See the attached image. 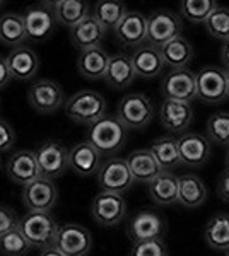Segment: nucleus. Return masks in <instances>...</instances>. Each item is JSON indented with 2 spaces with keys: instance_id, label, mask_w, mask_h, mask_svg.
Listing matches in <instances>:
<instances>
[{
  "instance_id": "nucleus-47",
  "label": "nucleus",
  "mask_w": 229,
  "mask_h": 256,
  "mask_svg": "<svg viewBox=\"0 0 229 256\" xmlns=\"http://www.w3.org/2000/svg\"><path fill=\"white\" fill-rule=\"evenodd\" d=\"M226 74H227V88H229V70H226Z\"/></svg>"
},
{
  "instance_id": "nucleus-38",
  "label": "nucleus",
  "mask_w": 229,
  "mask_h": 256,
  "mask_svg": "<svg viewBox=\"0 0 229 256\" xmlns=\"http://www.w3.org/2000/svg\"><path fill=\"white\" fill-rule=\"evenodd\" d=\"M205 31L215 40H229V7L219 6L205 20Z\"/></svg>"
},
{
  "instance_id": "nucleus-39",
  "label": "nucleus",
  "mask_w": 229,
  "mask_h": 256,
  "mask_svg": "<svg viewBox=\"0 0 229 256\" xmlns=\"http://www.w3.org/2000/svg\"><path fill=\"white\" fill-rule=\"evenodd\" d=\"M128 256H169V253L162 239H149V241L132 242Z\"/></svg>"
},
{
  "instance_id": "nucleus-23",
  "label": "nucleus",
  "mask_w": 229,
  "mask_h": 256,
  "mask_svg": "<svg viewBox=\"0 0 229 256\" xmlns=\"http://www.w3.org/2000/svg\"><path fill=\"white\" fill-rule=\"evenodd\" d=\"M111 55L105 48H91L81 52L77 56V72L87 80H101L106 77Z\"/></svg>"
},
{
  "instance_id": "nucleus-41",
  "label": "nucleus",
  "mask_w": 229,
  "mask_h": 256,
  "mask_svg": "<svg viewBox=\"0 0 229 256\" xmlns=\"http://www.w3.org/2000/svg\"><path fill=\"white\" fill-rule=\"evenodd\" d=\"M16 130L12 128L9 122L0 118V154L2 152H7L14 147L16 144Z\"/></svg>"
},
{
  "instance_id": "nucleus-22",
  "label": "nucleus",
  "mask_w": 229,
  "mask_h": 256,
  "mask_svg": "<svg viewBox=\"0 0 229 256\" xmlns=\"http://www.w3.org/2000/svg\"><path fill=\"white\" fill-rule=\"evenodd\" d=\"M69 154H70V169H72L77 176L87 178V176L98 174L99 168H101V164H103V160H101L103 156L99 154L87 140L76 144V146L69 150Z\"/></svg>"
},
{
  "instance_id": "nucleus-37",
  "label": "nucleus",
  "mask_w": 229,
  "mask_h": 256,
  "mask_svg": "<svg viewBox=\"0 0 229 256\" xmlns=\"http://www.w3.org/2000/svg\"><path fill=\"white\" fill-rule=\"evenodd\" d=\"M31 244L18 229L0 236V256H28L31 253Z\"/></svg>"
},
{
  "instance_id": "nucleus-10",
  "label": "nucleus",
  "mask_w": 229,
  "mask_h": 256,
  "mask_svg": "<svg viewBox=\"0 0 229 256\" xmlns=\"http://www.w3.org/2000/svg\"><path fill=\"white\" fill-rule=\"evenodd\" d=\"M35 154L41 169V176L47 178V180L53 181L57 178L64 176L65 171L70 168L69 150L60 142H55V140L40 144Z\"/></svg>"
},
{
  "instance_id": "nucleus-4",
  "label": "nucleus",
  "mask_w": 229,
  "mask_h": 256,
  "mask_svg": "<svg viewBox=\"0 0 229 256\" xmlns=\"http://www.w3.org/2000/svg\"><path fill=\"white\" fill-rule=\"evenodd\" d=\"M60 229L58 222L52 214L45 212H28L19 220V230L28 239L31 248L45 250L55 244L57 232Z\"/></svg>"
},
{
  "instance_id": "nucleus-5",
  "label": "nucleus",
  "mask_w": 229,
  "mask_h": 256,
  "mask_svg": "<svg viewBox=\"0 0 229 256\" xmlns=\"http://www.w3.org/2000/svg\"><path fill=\"white\" fill-rule=\"evenodd\" d=\"M96 178H98V184L101 192L116 193V195L127 193L135 183L127 159L123 158H110L103 160Z\"/></svg>"
},
{
  "instance_id": "nucleus-36",
  "label": "nucleus",
  "mask_w": 229,
  "mask_h": 256,
  "mask_svg": "<svg viewBox=\"0 0 229 256\" xmlns=\"http://www.w3.org/2000/svg\"><path fill=\"white\" fill-rule=\"evenodd\" d=\"M207 138L215 146L229 147V113L217 111L207 120Z\"/></svg>"
},
{
  "instance_id": "nucleus-43",
  "label": "nucleus",
  "mask_w": 229,
  "mask_h": 256,
  "mask_svg": "<svg viewBox=\"0 0 229 256\" xmlns=\"http://www.w3.org/2000/svg\"><path fill=\"white\" fill-rule=\"evenodd\" d=\"M11 80H12V77L9 72V65H7V56L0 55V90L6 89Z\"/></svg>"
},
{
  "instance_id": "nucleus-49",
  "label": "nucleus",
  "mask_w": 229,
  "mask_h": 256,
  "mask_svg": "<svg viewBox=\"0 0 229 256\" xmlns=\"http://www.w3.org/2000/svg\"><path fill=\"white\" fill-rule=\"evenodd\" d=\"M226 256H229V251H226Z\"/></svg>"
},
{
  "instance_id": "nucleus-9",
  "label": "nucleus",
  "mask_w": 229,
  "mask_h": 256,
  "mask_svg": "<svg viewBox=\"0 0 229 256\" xmlns=\"http://www.w3.org/2000/svg\"><path fill=\"white\" fill-rule=\"evenodd\" d=\"M28 101L35 111L41 114H50L65 106L67 99H65L64 90L55 80L40 79L29 86Z\"/></svg>"
},
{
  "instance_id": "nucleus-1",
  "label": "nucleus",
  "mask_w": 229,
  "mask_h": 256,
  "mask_svg": "<svg viewBox=\"0 0 229 256\" xmlns=\"http://www.w3.org/2000/svg\"><path fill=\"white\" fill-rule=\"evenodd\" d=\"M128 130L116 116L106 114L91 126H87V142L93 146L103 158H115L125 147Z\"/></svg>"
},
{
  "instance_id": "nucleus-14",
  "label": "nucleus",
  "mask_w": 229,
  "mask_h": 256,
  "mask_svg": "<svg viewBox=\"0 0 229 256\" xmlns=\"http://www.w3.org/2000/svg\"><path fill=\"white\" fill-rule=\"evenodd\" d=\"M58 190L52 180L38 178L36 181L23 188V204L28 212L50 214L57 205Z\"/></svg>"
},
{
  "instance_id": "nucleus-28",
  "label": "nucleus",
  "mask_w": 229,
  "mask_h": 256,
  "mask_svg": "<svg viewBox=\"0 0 229 256\" xmlns=\"http://www.w3.org/2000/svg\"><path fill=\"white\" fill-rule=\"evenodd\" d=\"M105 30L99 26V22L94 19V16H89L86 20H82L79 26L70 30V43L79 52H86L91 48L101 46V41L105 38Z\"/></svg>"
},
{
  "instance_id": "nucleus-2",
  "label": "nucleus",
  "mask_w": 229,
  "mask_h": 256,
  "mask_svg": "<svg viewBox=\"0 0 229 256\" xmlns=\"http://www.w3.org/2000/svg\"><path fill=\"white\" fill-rule=\"evenodd\" d=\"M64 108L74 123L91 126L98 120L106 116V99L96 90L82 89L67 99Z\"/></svg>"
},
{
  "instance_id": "nucleus-6",
  "label": "nucleus",
  "mask_w": 229,
  "mask_h": 256,
  "mask_svg": "<svg viewBox=\"0 0 229 256\" xmlns=\"http://www.w3.org/2000/svg\"><path fill=\"white\" fill-rule=\"evenodd\" d=\"M229 98L227 74L219 67H203L197 72V99L207 106L220 104Z\"/></svg>"
},
{
  "instance_id": "nucleus-29",
  "label": "nucleus",
  "mask_w": 229,
  "mask_h": 256,
  "mask_svg": "<svg viewBox=\"0 0 229 256\" xmlns=\"http://www.w3.org/2000/svg\"><path fill=\"white\" fill-rule=\"evenodd\" d=\"M127 14V6L120 0H98L93 7L94 19L105 31H115Z\"/></svg>"
},
{
  "instance_id": "nucleus-42",
  "label": "nucleus",
  "mask_w": 229,
  "mask_h": 256,
  "mask_svg": "<svg viewBox=\"0 0 229 256\" xmlns=\"http://www.w3.org/2000/svg\"><path fill=\"white\" fill-rule=\"evenodd\" d=\"M217 193L222 202H229V169L220 174L217 181Z\"/></svg>"
},
{
  "instance_id": "nucleus-8",
  "label": "nucleus",
  "mask_w": 229,
  "mask_h": 256,
  "mask_svg": "<svg viewBox=\"0 0 229 256\" xmlns=\"http://www.w3.org/2000/svg\"><path fill=\"white\" fill-rule=\"evenodd\" d=\"M24 26H26L28 41L31 43H43L52 38L57 31V19L53 14L52 4H35L24 12Z\"/></svg>"
},
{
  "instance_id": "nucleus-27",
  "label": "nucleus",
  "mask_w": 229,
  "mask_h": 256,
  "mask_svg": "<svg viewBox=\"0 0 229 256\" xmlns=\"http://www.w3.org/2000/svg\"><path fill=\"white\" fill-rule=\"evenodd\" d=\"M147 192L156 205L168 207V205L176 204L178 193H180V178L174 176L173 172L162 171L156 180L147 184Z\"/></svg>"
},
{
  "instance_id": "nucleus-12",
  "label": "nucleus",
  "mask_w": 229,
  "mask_h": 256,
  "mask_svg": "<svg viewBox=\"0 0 229 256\" xmlns=\"http://www.w3.org/2000/svg\"><path fill=\"white\" fill-rule=\"evenodd\" d=\"M91 216L99 226L115 227L127 216V202L123 195L99 192L91 204Z\"/></svg>"
},
{
  "instance_id": "nucleus-25",
  "label": "nucleus",
  "mask_w": 229,
  "mask_h": 256,
  "mask_svg": "<svg viewBox=\"0 0 229 256\" xmlns=\"http://www.w3.org/2000/svg\"><path fill=\"white\" fill-rule=\"evenodd\" d=\"M50 4H52L57 22L64 28H69V30H74L82 20L93 16L91 4L84 2V0H55Z\"/></svg>"
},
{
  "instance_id": "nucleus-13",
  "label": "nucleus",
  "mask_w": 229,
  "mask_h": 256,
  "mask_svg": "<svg viewBox=\"0 0 229 256\" xmlns=\"http://www.w3.org/2000/svg\"><path fill=\"white\" fill-rule=\"evenodd\" d=\"M161 94L164 99L190 102L197 99V74L190 68L171 70L161 82Z\"/></svg>"
},
{
  "instance_id": "nucleus-26",
  "label": "nucleus",
  "mask_w": 229,
  "mask_h": 256,
  "mask_svg": "<svg viewBox=\"0 0 229 256\" xmlns=\"http://www.w3.org/2000/svg\"><path fill=\"white\" fill-rule=\"evenodd\" d=\"M137 74L132 64V56L125 55V53H115L110 58V65L106 70L105 82L113 89H127L135 80Z\"/></svg>"
},
{
  "instance_id": "nucleus-15",
  "label": "nucleus",
  "mask_w": 229,
  "mask_h": 256,
  "mask_svg": "<svg viewBox=\"0 0 229 256\" xmlns=\"http://www.w3.org/2000/svg\"><path fill=\"white\" fill-rule=\"evenodd\" d=\"M6 172L9 176L12 183L21 184V186H26V184L33 183L41 176V169L36 159V154L31 150H18L11 156L7 160Z\"/></svg>"
},
{
  "instance_id": "nucleus-31",
  "label": "nucleus",
  "mask_w": 229,
  "mask_h": 256,
  "mask_svg": "<svg viewBox=\"0 0 229 256\" xmlns=\"http://www.w3.org/2000/svg\"><path fill=\"white\" fill-rule=\"evenodd\" d=\"M161 55L164 64L171 70H181L188 67V64L193 60V46L186 38L178 36L161 48Z\"/></svg>"
},
{
  "instance_id": "nucleus-30",
  "label": "nucleus",
  "mask_w": 229,
  "mask_h": 256,
  "mask_svg": "<svg viewBox=\"0 0 229 256\" xmlns=\"http://www.w3.org/2000/svg\"><path fill=\"white\" fill-rule=\"evenodd\" d=\"M28 41L26 26H24V18L14 12L0 16V43L11 46L12 50L23 46Z\"/></svg>"
},
{
  "instance_id": "nucleus-35",
  "label": "nucleus",
  "mask_w": 229,
  "mask_h": 256,
  "mask_svg": "<svg viewBox=\"0 0 229 256\" xmlns=\"http://www.w3.org/2000/svg\"><path fill=\"white\" fill-rule=\"evenodd\" d=\"M217 7V2L214 0H181L180 14L183 19L191 24H205L209 16Z\"/></svg>"
},
{
  "instance_id": "nucleus-11",
  "label": "nucleus",
  "mask_w": 229,
  "mask_h": 256,
  "mask_svg": "<svg viewBox=\"0 0 229 256\" xmlns=\"http://www.w3.org/2000/svg\"><path fill=\"white\" fill-rule=\"evenodd\" d=\"M53 246L65 256H87L93 248V236L87 227L69 222L60 226Z\"/></svg>"
},
{
  "instance_id": "nucleus-16",
  "label": "nucleus",
  "mask_w": 229,
  "mask_h": 256,
  "mask_svg": "<svg viewBox=\"0 0 229 256\" xmlns=\"http://www.w3.org/2000/svg\"><path fill=\"white\" fill-rule=\"evenodd\" d=\"M181 164L188 168H200L210 159L212 146L209 138L195 132H186L178 138Z\"/></svg>"
},
{
  "instance_id": "nucleus-20",
  "label": "nucleus",
  "mask_w": 229,
  "mask_h": 256,
  "mask_svg": "<svg viewBox=\"0 0 229 256\" xmlns=\"http://www.w3.org/2000/svg\"><path fill=\"white\" fill-rule=\"evenodd\" d=\"M164 220L154 210H142L128 222L127 234L132 242L149 241V239H162L164 236Z\"/></svg>"
},
{
  "instance_id": "nucleus-48",
  "label": "nucleus",
  "mask_w": 229,
  "mask_h": 256,
  "mask_svg": "<svg viewBox=\"0 0 229 256\" xmlns=\"http://www.w3.org/2000/svg\"><path fill=\"white\" fill-rule=\"evenodd\" d=\"M4 6V2H2V0H0V7H2Z\"/></svg>"
},
{
  "instance_id": "nucleus-32",
  "label": "nucleus",
  "mask_w": 229,
  "mask_h": 256,
  "mask_svg": "<svg viewBox=\"0 0 229 256\" xmlns=\"http://www.w3.org/2000/svg\"><path fill=\"white\" fill-rule=\"evenodd\" d=\"M203 238L209 248L215 251H229V214H214L203 230Z\"/></svg>"
},
{
  "instance_id": "nucleus-21",
  "label": "nucleus",
  "mask_w": 229,
  "mask_h": 256,
  "mask_svg": "<svg viewBox=\"0 0 229 256\" xmlns=\"http://www.w3.org/2000/svg\"><path fill=\"white\" fill-rule=\"evenodd\" d=\"M132 64H134L137 77H140V79H154V77L161 76L166 67L161 50L149 43H144L142 46L134 50Z\"/></svg>"
},
{
  "instance_id": "nucleus-7",
  "label": "nucleus",
  "mask_w": 229,
  "mask_h": 256,
  "mask_svg": "<svg viewBox=\"0 0 229 256\" xmlns=\"http://www.w3.org/2000/svg\"><path fill=\"white\" fill-rule=\"evenodd\" d=\"M183 20L169 9H159L147 18V43L162 48L166 43L181 36Z\"/></svg>"
},
{
  "instance_id": "nucleus-17",
  "label": "nucleus",
  "mask_w": 229,
  "mask_h": 256,
  "mask_svg": "<svg viewBox=\"0 0 229 256\" xmlns=\"http://www.w3.org/2000/svg\"><path fill=\"white\" fill-rule=\"evenodd\" d=\"M115 38L122 46H142L144 43H147V18L142 12L128 10V14L115 30Z\"/></svg>"
},
{
  "instance_id": "nucleus-33",
  "label": "nucleus",
  "mask_w": 229,
  "mask_h": 256,
  "mask_svg": "<svg viewBox=\"0 0 229 256\" xmlns=\"http://www.w3.org/2000/svg\"><path fill=\"white\" fill-rule=\"evenodd\" d=\"M205 198H207V188L200 178L197 174L180 176L178 204L186 208H197L205 202Z\"/></svg>"
},
{
  "instance_id": "nucleus-34",
  "label": "nucleus",
  "mask_w": 229,
  "mask_h": 256,
  "mask_svg": "<svg viewBox=\"0 0 229 256\" xmlns=\"http://www.w3.org/2000/svg\"><path fill=\"white\" fill-rule=\"evenodd\" d=\"M151 152L154 158L159 162L162 171L173 172L181 164L180 159V148H178V138L173 137H161L154 140L151 146Z\"/></svg>"
},
{
  "instance_id": "nucleus-19",
  "label": "nucleus",
  "mask_w": 229,
  "mask_h": 256,
  "mask_svg": "<svg viewBox=\"0 0 229 256\" xmlns=\"http://www.w3.org/2000/svg\"><path fill=\"white\" fill-rule=\"evenodd\" d=\"M7 65H9L12 80H33L40 70L38 53L31 46H28V44H23V46L11 50V53L7 55Z\"/></svg>"
},
{
  "instance_id": "nucleus-18",
  "label": "nucleus",
  "mask_w": 229,
  "mask_h": 256,
  "mask_svg": "<svg viewBox=\"0 0 229 256\" xmlns=\"http://www.w3.org/2000/svg\"><path fill=\"white\" fill-rule=\"evenodd\" d=\"M159 120L168 132L183 135L193 122V110L188 102L164 99L159 106Z\"/></svg>"
},
{
  "instance_id": "nucleus-46",
  "label": "nucleus",
  "mask_w": 229,
  "mask_h": 256,
  "mask_svg": "<svg viewBox=\"0 0 229 256\" xmlns=\"http://www.w3.org/2000/svg\"><path fill=\"white\" fill-rule=\"evenodd\" d=\"M226 169H229V147L226 150Z\"/></svg>"
},
{
  "instance_id": "nucleus-45",
  "label": "nucleus",
  "mask_w": 229,
  "mask_h": 256,
  "mask_svg": "<svg viewBox=\"0 0 229 256\" xmlns=\"http://www.w3.org/2000/svg\"><path fill=\"white\" fill-rule=\"evenodd\" d=\"M40 256H65V254H62L55 246H50V248H45V250H41Z\"/></svg>"
},
{
  "instance_id": "nucleus-40",
  "label": "nucleus",
  "mask_w": 229,
  "mask_h": 256,
  "mask_svg": "<svg viewBox=\"0 0 229 256\" xmlns=\"http://www.w3.org/2000/svg\"><path fill=\"white\" fill-rule=\"evenodd\" d=\"M19 220L21 218L18 217V214H16L14 208L0 204V236H4V234L11 232V230L18 229Z\"/></svg>"
},
{
  "instance_id": "nucleus-44",
  "label": "nucleus",
  "mask_w": 229,
  "mask_h": 256,
  "mask_svg": "<svg viewBox=\"0 0 229 256\" xmlns=\"http://www.w3.org/2000/svg\"><path fill=\"white\" fill-rule=\"evenodd\" d=\"M220 62L224 65V70H229V40L222 41V46H220Z\"/></svg>"
},
{
  "instance_id": "nucleus-24",
  "label": "nucleus",
  "mask_w": 229,
  "mask_h": 256,
  "mask_svg": "<svg viewBox=\"0 0 229 256\" xmlns=\"http://www.w3.org/2000/svg\"><path fill=\"white\" fill-rule=\"evenodd\" d=\"M127 164L130 168L135 183L149 184L162 172L159 162L154 158L151 148H139V150L130 152L127 158Z\"/></svg>"
},
{
  "instance_id": "nucleus-3",
  "label": "nucleus",
  "mask_w": 229,
  "mask_h": 256,
  "mask_svg": "<svg viewBox=\"0 0 229 256\" xmlns=\"http://www.w3.org/2000/svg\"><path fill=\"white\" fill-rule=\"evenodd\" d=\"M156 116L152 101L142 92H132L120 99L116 106V118L127 130H144Z\"/></svg>"
}]
</instances>
